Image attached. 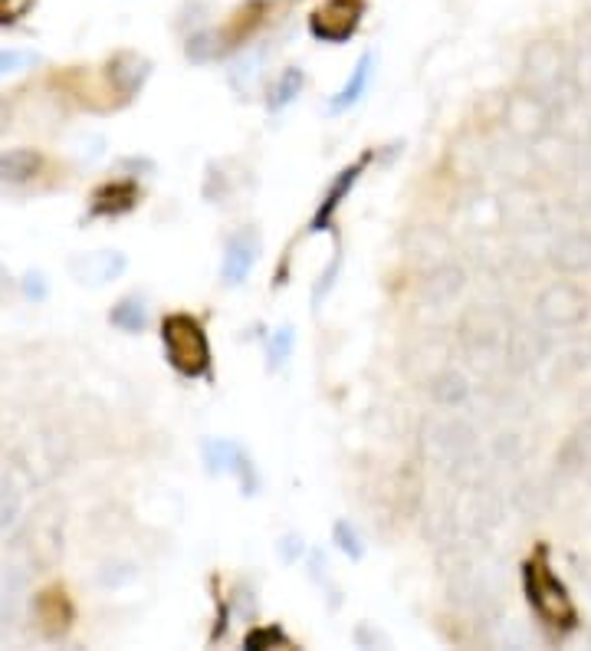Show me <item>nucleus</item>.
Returning <instances> with one entry per match:
<instances>
[{
  "label": "nucleus",
  "mask_w": 591,
  "mask_h": 651,
  "mask_svg": "<svg viewBox=\"0 0 591 651\" xmlns=\"http://www.w3.org/2000/svg\"><path fill=\"white\" fill-rule=\"evenodd\" d=\"M244 644L250 648V651H264V648H290V638H286V631L280 628V625H260V628H254L247 638H244Z\"/></svg>",
  "instance_id": "24"
},
{
  "label": "nucleus",
  "mask_w": 591,
  "mask_h": 651,
  "mask_svg": "<svg viewBox=\"0 0 591 651\" xmlns=\"http://www.w3.org/2000/svg\"><path fill=\"white\" fill-rule=\"evenodd\" d=\"M523 76L529 92H536L539 99H552V95H568L571 92V60L568 53L555 43V40H539L526 50L523 56Z\"/></svg>",
  "instance_id": "3"
},
{
  "label": "nucleus",
  "mask_w": 591,
  "mask_h": 651,
  "mask_svg": "<svg viewBox=\"0 0 591 651\" xmlns=\"http://www.w3.org/2000/svg\"><path fill=\"white\" fill-rule=\"evenodd\" d=\"M523 583H526V596H529V605L539 615V622H545L549 628H562V631L575 628V622H578L575 602H571L568 589L562 586V579L542 560L526 563Z\"/></svg>",
  "instance_id": "2"
},
{
  "label": "nucleus",
  "mask_w": 591,
  "mask_h": 651,
  "mask_svg": "<svg viewBox=\"0 0 591 651\" xmlns=\"http://www.w3.org/2000/svg\"><path fill=\"white\" fill-rule=\"evenodd\" d=\"M293 346H296V330H293V326H280V330H273V333H270V343H267L270 369H280V366L290 359Z\"/></svg>",
  "instance_id": "23"
},
{
  "label": "nucleus",
  "mask_w": 591,
  "mask_h": 651,
  "mask_svg": "<svg viewBox=\"0 0 591 651\" xmlns=\"http://www.w3.org/2000/svg\"><path fill=\"white\" fill-rule=\"evenodd\" d=\"M139 184L136 181H108L92 191L89 214L92 217H123L139 204Z\"/></svg>",
  "instance_id": "15"
},
{
  "label": "nucleus",
  "mask_w": 591,
  "mask_h": 651,
  "mask_svg": "<svg viewBox=\"0 0 591 651\" xmlns=\"http://www.w3.org/2000/svg\"><path fill=\"white\" fill-rule=\"evenodd\" d=\"M34 615L43 628L47 638H60L73 628V618H76V609H73V599L66 596V589L53 586V589H43L34 602Z\"/></svg>",
  "instance_id": "11"
},
{
  "label": "nucleus",
  "mask_w": 591,
  "mask_h": 651,
  "mask_svg": "<svg viewBox=\"0 0 591 651\" xmlns=\"http://www.w3.org/2000/svg\"><path fill=\"white\" fill-rule=\"evenodd\" d=\"M571 76L591 89V21H584L578 27V47H575V56H571Z\"/></svg>",
  "instance_id": "22"
},
{
  "label": "nucleus",
  "mask_w": 591,
  "mask_h": 651,
  "mask_svg": "<svg viewBox=\"0 0 591 651\" xmlns=\"http://www.w3.org/2000/svg\"><path fill=\"white\" fill-rule=\"evenodd\" d=\"M162 346L168 366L184 379H210V340L191 312H168L162 319Z\"/></svg>",
  "instance_id": "1"
},
{
  "label": "nucleus",
  "mask_w": 591,
  "mask_h": 651,
  "mask_svg": "<svg viewBox=\"0 0 591 651\" xmlns=\"http://www.w3.org/2000/svg\"><path fill=\"white\" fill-rule=\"evenodd\" d=\"M34 8H37V0H0V27L24 21Z\"/></svg>",
  "instance_id": "27"
},
{
  "label": "nucleus",
  "mask_w": 591,
  "mask_h": 651,
  "mask_svg": "<svg viewBox=\"0 0 591 651\" xmlns=\"http://www.w3.org/2000/svg\"><path fill=\"white\" fill-rule=\"evenodd\" d=\"M260 76H264V53H244L241 60L230 66V86L241 95L254 92Z\"/></svg>",
  "instance_id": "21"
},
{
  "label": "nucleus",
  "mask_w": 591,
  "mask_h": 651,
  "mask_svg": "<svg viewBox=\"0 0 591 651\" xmlns=\"http://www.w3.org/2000/svg\"><path fill=\"white\" fill-rule=\"evenodd\" d=\"M372 73H375V53H362L359 63H355V69H351V76L345 79V86H342L335 95H329L325 113H329V116H342V113H348L351 105H359L362 95H365L369 86H372Z\"/></svg>",
  "instance_id": "14"
},
{
  "label": "nucleus",
  "mask_w": 591,
  "mask_h": 651,
  "mask_svg": "<svg viewBox=\"0 0 591 651\" xmlns=\"http://www.w3.org/2000/svg\"><path fill=\"white\" fill-rule=\"evenodd\" d=\"M204 464L210 474H236L244 484V494H257V471L247 458V451L236 445V442H227V438H207L204 442Z\"/></svg>",
  "instance_id": "7"
},
{
  "label": "nucleus",
  "mask_w": 591,
  "mask_h": 651,
  "mask_svg": "<svg viewBox=\"0 0 591 651\" xmlns=\"http://www.w3.org/2000/svg\"><path fill=\"white\" fill-rule=\"evenodd\" d=\"M510 126H513L519 136H526V139L542 136L545 126H549V102L539 99L536 92L519 95V99L510 105Z\"/></svg>",
  "instance_id": "17"
},
{
  "label": "nucleus",
  "mask_w": 591,
  "mask_h": 651,
  "mask_svg": "<svg viewBox=\"0 0 591 651\" xmlns=\"http://www.w3.org/2000/svg\"><path fill=\"white\" fill-rule=\"evenodd\" d=\"M149 76H152V60L142 56V53H132V50L115 53V56L105 63V79H108V86H112L118 95H123V99L139 95V92L145 89Z\"/></svg>",
  "instance_id": "9"
},
{
  "label": "nucleus",
  "mask_w": 591,
  "mask_h": 651,
  "mask_svg": "<svg viewBox=\"0 0 591 651\" xmlns=\"http://www.w3.org/2000/svg\"><path fill=\"white\" fill-rule=\"evenodd\" d=\"M47 158L37 152V149H8L0 152V181L4 184H30L34 178H40Z\"/></svg>",
  "instance_id": "16"
},
{
  "label": "nucleus",
  "mask_w": 591,
  "mask_h": 651,
  "mask_svg": "<svg viewBox=\"0 0 591 651\" xmlns=\"http://www.w3.org/2000/svg\"><path fill=\"white\" fill-rule=\"evenodd\" d=\"M365 17L362 0H325L309 17V34L322 43H348Z\"/></svg>",
  "instance_id": "5"
},
{
  "label": "nucleus",
  "mask_w": 591,
  "mask_h": 651,
  "mask_svg": "<svg viewBox=\"0 0 591 651\" xmlns=\"http://www.w3.org/2000/svg\"><path fill=\"white\" fill-rule=\"evenodd\" d=\"M562 362H565L568 369H584V366H591V336L575 340V343L562 353Z\"/></svg>",
  "instance_id": "28"
},
{
  "label": "nucleus",
  "mask_w": 591,
  "mask_h": 651,
  "mask_svg": "<svg viewBox=\"0 0 591 651\" xmlns=\"http://www.w3.org/2000/svg\"><path fill=\"white\" fill-rule=\"evenodd\" d=\"M34 63H40V56L37 53H30V50H0V79L4 76H17V73H24V69H30Z\"/></svg>",
  "instance_id": "25"
},
{
  "label": "nucleus",
  "mask_w": 591,
  "mask_h": 651,
  "mask_svg": "<svg viewBox=\"0 0 591 651\" xmlns=\"http://www.w3.org/2000/svg\"><path fill=\"white\" fill-rule=\"evenodd\" d=\"M555 464L571 481H591V418L581 421L555 455Z\"/></svg>",
  "instance_id": "12"
},
{
  "label": "nucleus",
  "mask_w": 591,
  "mask_h": 651,
  "mask_svg": "<svg viewBox=\"0 0 591 651\" xmlns=\"http://www.w3.org/2000/svg\"><path fill=\"white\" fill-rule=\"evenodd\" d=\"M369 162H372V152H365L362 158H355L351 165H345V168L335 175V181L329 184V191H325L322 201H319V210L312 214V221H309V231H312V234L329 231V228L335 225V214H338L342 201L348 197V191H351L355 184H359V178H362V171L369 168Z\"/></svg>",
  "instance_id": "8"
},
{
  "label": "nucleus",
  "mask_w": 591,
  "mask_h": 651,
  "mask_svg": "<svg viewBox=\"0 0 591 651\" xmlns=\"http://www.w3.org/2000/svg\"><path fill=\"white\" fill-rule=\"evenodd\" d=\"M257 260H260V234L254 228L233 231L223 241V257H220V280H223V286H230V290L244 286L250 280Z\"/></svg>",
  "instance_id": "6"
},
{
  "label": "nucleus",
  "mask_w": 591,
  "mask_h": 651,
  "mask_svg": "<svg viewBox=\"0 0 591 651\" xmlns=\"http://www.w3.org/2000/svg\"><path fill=\"white\" fill-rule=\"evenodd\" d=\"M230 43H233L230 30H197V34L188 37V43H184V56H188L191 63L204 66V63L220 60V56L230 50Z\"/></svg>",
  "instance_id": "18"
},
{
  "label": "nucleus",
  "mask_w": 591,
  "mask_h": 651,
  "mask_svg": "<svg viewBox=\"0 0 591 651\" xmlns=\"http://www.w3.org/2000/svg\"><path fill=\"white\" fill-rule=\"evenodd\" d=\"M338 267H342V260L335 257V260H332V267H329V270L319 277V286L312 290V303H316V306H319V299H322V296L332 290V283H335V277H338Z\"/></svg>",
  "instance_id": "30"
},
{
  "label": "nucleus",
  "mask_w": 591,
  "mask_h": 651,
  "mask_svg": "<svg viewBox=\"0 0 591 651\" xmlns=\"http://www.w3.org/2000/svg\"><path fill=\"white\" fill-rule=\"evenodd\" d=\"M126 267H129V260H126L123 251H92V254H82L69 264L73 277L82 286H105V283L123 277Z\"/></svg>",
  "instance_id": "10"
},
{
  "label": "nucleus",
  "mask_w": 591,
  "mask_h": 651,
  "mask_svg": "<svg viewBox=\"0 0 591 651\" xmlns=\"http://www.w3.org/2000/svg\"><path fill=\"white\" fill-rule=\"evenodd\" d=\"M24 293H27L34 303L47 299L50 286H47V280H43V273H40V270H34V273H27V277H24Z\"/></svg>",
  "instance_id": "29"
},
{
  "label": "nucleus",
  "mask_w": 591,
  "mask_h": 651,
  "mask_svg": "<svg viewBox=\"0 0 591 651\" xmlns=\"http://www.w3.org/2000/svg\"><path fill=\"white\" fill-rule=\"evenodd\" d=\"M303 86H306V73L299 66H286L267 89V108L270 113H283L286 105H293L299 99Z\"/></svg>",
  "instance_id": "19"
},
{
  "label": "nucleus",
  "mask_w": 591,
  "mask_h": 651,
  "mask_svg": "<svg viewBox=\"0 0 591 651\" xmlns=\"http://www.w3.org/2000/svg\"><path fill=\"white\" fill-rule=\"evenodd\" d=\"M549 264L558 273L591 270V231H568L549 247Z\"/></svg>",
  "instance_id": "13"
},
{
  "label": "nucleus",
  "mask_w": 591,
  "mask_h": 651,
  "mask_svg": "<svg viewBox=\"0 0 591 651\" xmlns=\"http://www.w3.org/2000/svg\"><path fill=\"white\" fill-rule=\"evenodd\" d=\"M332 533H335L338 550H342L348 560H362V557H365V547H362V539H359V533H355V526H351V523L338 520Z\"/></svg>",
  "instance_id": "26"
},
{
  "label": "nucleus",
  "mask_w": 591,
  "mask_h": 651,
  "mask_svg": "<svg viewBox=\"0 0 591 651\" xmlns=\"http://www.w3.org/2000/svg\"><path fill=\"white\" fill-rule=\"evenodd\" d=\"M8 126H11V102L0 99V136L8 132Z\"/></svg>",
  "instance_id": "31"
},
{
  "label": "nucleus",
  "mask_w": 591,
  "mask_h": 651,
  "mask_svg": "<svg viewBox=\"0 0 591 651\" xmlns=\"http://www.w3.org/2000/svg\"><path fill=\"white\" fill-rule=\"evenodd\" d=\"M108 322L115 326V330L136 336V333H142L145 326H149V303L142 296H123V299L112 306Z\"/></svg>",
  "instance_id": "20"
},
{
  "label": "nucleus",
  "mask_w": 591,
  "mask_h": 651,
  "mask_svg": "<svg viewBox=\"0 0 591 651\" xmlns=\"http://www.w3.org/2000/svg\"><path fill=\"white\" fill-rule=\"evenodd\" d=\"M536 316L549 330H571L588 316V296L575 283H552L536 299Z\"/></svg>",
  "instance_id": "4"
}]
</instances>
